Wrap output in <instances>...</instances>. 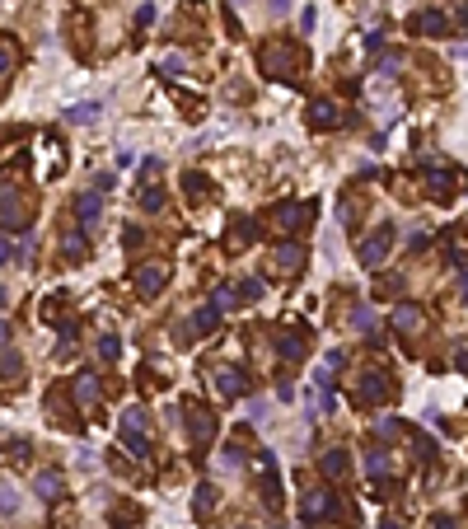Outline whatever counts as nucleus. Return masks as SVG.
<instances>
[{"instance_id": "nucleus-42", "label": "nucleus", "mask_w": 468, "mask_h": 529, "mask_svg": "<svg viewBox=\"0 0 468 529\" xmlns=\"http://www.w3.org/2000/svg\"><path fill=\"white\" fill-rule=\"evenodd\" d=\"M464 291H468V272H464Z\"/></svg>"}, {"instance_id": "nucleus-14", "label": "nucleus", "mask_w": 468, "mask_h": 529, "mask_svg": "<svg viewBox=\"0 0 468 529\" xmlns=\"http://www.w3.org/2000/svg\"><path fill=\"white\" fill-rule=\"evenodd\" d=\"M277 351H281L286 361H305V351H309V346H305L300 333H286V338H277Z\"/></svg>"}, {"instance_id": "nucleus-9", "label": "nucleus", "mask_w": 468, "mask_h": 529, "mask_svg": "<svg viewBox=\"0 0 468 529\" xmlns=\"http://www.w3.org/2000/svg\"><path fill=\"white\" fill-rule=\"evenodd\" d=\"M309 122H314V127H338L342 117H338V108L328 104V99H314V104H309Z\"/></svg>"}, {"instance_id": "nucleus-39", "label": "nucleus", "mask_w": 468, "mask_h": 529, "mask_svg": "<svg viewBox=\"0 0 468 529\" xmlns=\"http://www.w3.org/2000/svg\"><path fill=\"white\" fill-rule=\"evenodd\" d=\"M454 366H459V371H468V351H459V356H454Z\"/></svg>"}, {"instance_id": "nucleus-13", "label": "nucleus", "mask_w": 468, "mask_h": 529, "mask_svg": "<svg viewBox=\"0 0 468 529\" xmlns=\"http://www.w3.org/2000/svg\"><path fill=\"white\" fill-rule=\"evenodd\" d=\"M61 253H66L71 263H80V258H84V225L66 230V239H61Z\"/></svg>"}, {"instance_id": "nucleus-22", "label": "nucleus", "mask_w": 468, "mask_h": 529, "mask_svg": "<svg viewBox=\"0 0 468 529\" xmlns=\"http://www.w3.org/2000/svg\"><path fill=\"white\" fill-rule=\"evenodd\" d=\"M365 469H370V473H375V478H384V473H389V454H384V450H379V445H375V450L365 454Z\"/></svg>"}, {"instance_id": "nucleus-15", "label": "nucleus", "mask_w": 468, "mask_h": 529, "mask_svg": "<svg viewBox=\"0 0 468 529\" xmlns=\"http://www.w3.org/2000/svg\"><path fill=\"white\" fill-rule=\"evenodd\" d=\"M314 215V207H281V230H305V220Z\"/></svg>"}, {"instance_id": "nucleus-28", "label": "nucleus", "mask_w": 468, "mask_h": 529, "mask_svg": "<svg viewBox=\"0 0 468 529\" xmlns=\"http://www.w3.org/2000/svg\"><path fill=\"white\" fill-rule=\"evenodd\" d=\"M141 207H145V211H159V207H164V192H159V187H145V192H141Z\"/></svg>"}, {"instance_id": "nucleus-30", "label": "nucleus", "mask_w": 468, "mask_h": 529, "mask_svg": "<svg viewBox=\"0 0 468 529\" xmlns=\"http://www.w3.org/2000/svg\"><path fill=\"white\" fill-rule=\"evenodd\" d=\"M117 351H122L117 338H104V342H99V356H104V361H117Z\"/></svg>"}, {"instance_id": "nucleus-19", "label": "nucleus", "mask_w": 468, "mask_h": 529, "mask_svg": "<svg viewBox=\"0 0 468 529\" xmlns=\"http://www.w3.org/2000/svg\"><path fill=\"white\" fill-rule=\"evenodd\" d=\"M417 323H421V309H417V305H398V309H393V328L408 333V328H417Z\"/></svg>"}, {"instance_id": "nucleus-35", "label": "nucleus", "mask_w": 468, "mask_h": 529, "mask_svg": "<svg viewBox=\"0 0 468 529\" xmlns=\"http://www.w3.org/2000/svg\"><path fill=\"white\" fill-rule=\"evenodd\" d=\"M0 75H10V47H0Z\"/></svg>"}, {"instance_id": "nucleus-40", "label": "nucleus", "mask_w": 468, "mask_h": 529, "mask_svg": "<svg viewBox=\"0 0 468 529\" xmlns=\"http://www.w3.org/2000/svg\"><path fill=\"white\" fill-rule=\"evenodd\" d=\"M436 529H454V520H449V515H441V520H436Z\"/></svg>"}, {"instance_id": "nucleus-20", "label": "nucleus", "mask_w": 468, "mask_h": 529, "mask_svg": "<svg viewBox=\"0 0 468 529\" xmlns=\"http://www.w3.org/2000/svg\"><path fill=\"white\" fill-rule=\"evenodd\" d=\"M215 323H220V309L207 305V309H197V314H192V333H211Z\"/></svg>"}, {"instance_id": "nucleus-1", "label": "nucleus", "mask_w": 468, "mask_h": 529, "mask_svg": "<svg viewBox=\"0 0 468 529\" xmlns=\"http://www.w3.org/2000/svg\"><path fill=\"white\" fill-rule=\"evenodd\" d=\"M262 71L272 80H300V47H290V43H267L262 47Z\"/></svg>"}, {"instance_id": "nucleus-18", "label": "nucleus", "mask_w": 468, "mask_h": 529, "mask_svg": "<svg viewBox=\"0 0 468 529\" xmlns=\"http://www.w3.org/2000/svg\"><path fill=\"white\" fill-rule=\"evenodd\" d=\"M347 464H351V459H347V450H328V454H323V464H318V469H323L328 478H342V473H347Z\"/></svg>"}, {"instance_id": "nucleus-21", "label": "nucleus", "mask_w": 468, "mask_h": 529, "mask_svg": "<svg viewBox=\"0 0 468 529\" xmlns=\"http://www.w3.org/2000/svg\"><path fill=\"white\" fill-rule=\"evenodd\" d=\"M38 497H43V502H56V497H61V478L43 473V478H38Z\"/></svg>"}, {"instance_id": "nucleus-23", "label": "nucleus", "mask_w": 468, "mask_h": 529, "mask_svg": "<svg viewBox=\"0 0 468 529\" xmlns=\"http://www.w3.org/2000/svg\"><path fill=\"white\" fill-rule=\"evenodd\" d=\"M211 506H215V487H211V482H202V487H197V502H192V510H197V515H207Z\"/></svg>"}, {"instance_id": "nucleus-29", "label": "nucleus", "mask_w": 468, "mask_h": 529, "mask_svg": "<svg viewBox=\"0 0 468 529\" xmlns=\"http://www.w3.org/2000/svg\"><path fill=\"white\" fill-rule=\"evenodd\" d=\"M66 117H71V122H89V117H99V104H80V108H71Z\"/></svg>"}, {"instance_id": "nucleus-6", "label": "nucleus", "mask_w": 468, "mask_h": 529, "mask_svg": "<svg viewBox=\"0 0 468 529\" xmlns=\"http://www.w3.org/2000/svg\"><path fill=\"white\" fill-rule=\"evenodd\" d=\"M379 398H389V379H384L379 371H365L361 389H356V403H379Z\"/></svg>"}, {"instance_id": "nucleus-41", "label": "nucleus", "mask_w": 468, "mask_h": 529, "mask_svg": "<svg viewBox=\"0 0 468 529\" xmlns=\"http://www.w3.org/2000/svg\"><path fill=\"white\" fill-rule=\"evenodd\" d=\"M384 529H403V525H398V520H384Z\"/></svg>"}, {"instance_id": "nucleus-25", "label": "nucleus", "mask_w": 468, "mask_h": 529, "mask_svg": "<svg viewBox=\"0 0 468 529\" xmlns=\"http://www.w3.org/2000/svg\"><path fill=\"white\" fill-rule=\"evenodd\" d=\"M351 323H356L361 333H375V309H370V305H361V309L351 314Z\"/></svg>"}, {"instance_id": "nucleus-37", "label": "nucleus", "mask_w": 468, "mask_h": 529, "mask_svg": "<svg viewBox=\"0 0 468 529\" xmlns=\"http://www.w3.org/2000/svg\"><path fill=\"white\" fill-rule=\"evenodd\" d=\"M0 510H14V497H10V492H0Z\"/></svg>"}, {"instance_id": "nucleus-27", "label": "nucleus", "mask_w": 468, "mask_h": 529, "mask_svg": "<svg viewBox=\"0 0 468 529\" xmlns=\"http://www.w3.org/2000/svg\"><path fill=\"white\" fill-rule=\"evenodd\" d=\"M234 286H215V295H211V300H215V309H230V305H239V300H234Z\"/></svg>"}, {"instance_id": "nucleus-10", "label": "nucleus", "mask_w": 468, "mask_h": 529, "mask_svg": "<svg viewBox=\"0 0 468 529\" xmlns=\"http://www.w3.org/2000/svg\"><path fill=\"white\" fill-rule=\"evenodd\" d=\"M412 28H417V33H449L445 14H436V10H421V14H412Z\"/></svg>"}, {"instance_id": "nucleus-34", "label": "nucleus", "mask_w": 468, "mask_h": 529, "mask_svg": "<svg viewBox=\"0 0 468 529\" xmlns=\"http://www.w3.org/2000/svg\"><path fill=\"white\" fill-rule=\"evenodd\" d=\"M10 258H14V244H10V239H0V263H10Z\"/></svg>"}, {"instance_id": "nucleus-11", "label": "nucleus", "mask_w": 468, "mask_h": 529, "mask_svg": "<svg viewBox=\"0 0 468 529\" xmlns=\"http://www.w3.org/2000/svg\"><path fill=\"white\" fill-rule=\"evenodd\" d=\"M300 263H305V244H277V267L295 272Z\"/></svg>"}, {"instance_id": "nucleus-8", "label": "nucleus", "mask_w": 468, "mask_h": 529, "mask_svg": "<svg viewBox=\"0 0 468 529\" xmlns=\"http://www.w3.org/2000/svg\"><path fill=\"white\" fill-rule=\"evenodd\" d=\"M99 211H104V207H99V197H94V192H80V197H75V215H80V225H84V230H94Z\"/></svg>"}, {"instance_id": "nucleus-38", "label": "nucleus", "mask_w": 468, "mask_h": 529, "mask_svg": "<svg viewBox=\"0 0 468 529\" xmlns=\"http://www.w3.org/2000/svg\"><path fill=\"white\" fill-rule=\"evenodd\" d=\"M272 10H277V14H286V10H290V0H272Z\"/></svg>"}, {"instance_id": "nucleus-26", "label": "nucleus", "mask_w": 468, "mask_h": 529, "mask_svg": "<svg viewBox=\"0 0 468 529\" xmlns=\"http://www.w3.org/2000/svg\"><path fill=\"white\" fill-rule=\"evenodd\" d=\"M234 291H239V300L248 305V300H258V295H262V281H253V277H248V281H239Z\"/></svg>"}, {"instance_id": "nucleus-12", "label": "nucleus", "mask_w": 468, "mask_h": 529, "mask_svg": "<svg viewBox=\"0 0 468 529\" xmlns=\"http://www.w3.org/2000/svg\"><path fill=\"white\" fill-rule=\"evenodd\" d=\"M211 436H215V417L202 412V408H192V440L202 445V440H211Z\"/></svg>"}, {"instance_id": "nucleus-7", "label": "nucleus", "mask_w": 468, "mask_h": 529, "mask_svg": "<svg viewBox=\"0 0 468 529\" xmlns=\"http://www.w3.org/2000/svg\"><path fill=\"white\" fill-rule=\"evenodd\" d=\"M24 220H19V202H14V192L10 183H0V230H19Z\"/></svg>"}, {"instance_id": "nucleus-3", "label": "nucleus", "mask_w": 468, "mask_h": 529, "mask_svg": "<svg viewBox=\"0 0 468 529\" xmlns=\"http://www.w3.org/2000/svg\"><path fill=\"white\" fill-rule=\"evenodd\" d=\"M338 515V497L328 492V487H314L309 497H305V525H314V520H333Z\"/></svg>"}, {"instance_id": "nucleus-2", "label": "nucleus", "mask_w": 468, "mask_h": 529, "mask_svg": "<svg viewBox=\"0 0 468 529\" xmlns=\"http://www.w3.org/2000/svg\"><path fill=\"white\" fill-rule=\"evenodd\" d=\"M389 244H393V225H384L379 235H370L361 248H356V263H361V267H379V263H384V253H389Z\"/></svg>"}, {"instance_id": "nucleus-17", "label": "nucleus", "mask_w": 468, "mask_h": 529, "mask_svg": "<svg viewBox=\"0 0 468 529\" xmlns=\"http://www.w3.org/2000/svg\"><path fill=\"white\" fill-rule=\"evenodd\" d=\"M94 398H99V379H94V375H80V379H75V403H80V408H89Z\"/></svg>"}, {"instance_id": "nucleus-32", "label": "nucleus", "mask_w": 468, "mask_h": 529, "mask_svg": "<svg viewBox=\"0 0 468 529\" xmlns=\"http://www.w3.org/2000/svg\"><path fill=\"white\" fill-rule=\"evenodd\" d=\"M398 66H403V56H384V61H379V71H384V75H398Z\"/></svg>"}, {"instance_id": "nucleus-4", "label": "nucleus", "mask_w": 468, "mask_h": 529, "mask_svg": "<svg viewBox=\"0 0 468 529\" xmlns=\"http://www.w3.org/2000/svg\"><path fill=\"white\" fill-rule=\"evenodd\" d=\"M164 277H169V272H164L159 263H141V267H136V291L150 300V295L164 291Z\"/></svg>"}, {"instance_id": "nucleus-33", "label": "nucleus", "mask_w": 468, "mask_h": 529, "mask_svg": "<svg viewBox=\"0 0 468 529\" xmlns=\"http://www.w3.org/2000/svg\"><path fill=\"white\" fill-rule=\"evenodd\" d=\"M262 417H267V403L253 398V403H248V422H262Z\"/></svg>"}, {"instance_id": "nucleus-36", "label": "nucleus", "mask_w": 468, "mask_h": 529, "mask_svg": "<svg viewBox=\"0 0 468 529\" xmlns=\"http://www.w3.org/2000/svg\"><path fill=\"white\" fill-rule=\"evenodd\" d=\"M0 346H10V323L0 318Z\"/></svg>"}, {"instance_id": "nucleus-31", "label": "nucleus", "mask_w": 468, "mask_h": 529, "mask_svg": "<svg viewBox=\"0 0 468 529\" xmlns=\"http://www.w3.org/2000/svg\"><path fill=\"white\" fill-rule=\"evenodd\" d=\"M0 371H5V379H19V356H14V351H5V361H0Z\"/></svg>"}, {"instance_id": "nucleus-24", "label": "nucleus", "mask_w": 468, "mask_h": 529, "mask_svg": "<svg viewBox=\"0 0 468 529\" xmlns=\"http://www.w3.org/2000/svg\"><path fill=\"white\" fill-rule=\"evenodd\" d=\"M122 431H145V412H141V408H127V412H122Z\"/></svg>"}, {"instance_id": "nucleus-5", "label": "nucleus", "mask_w": 468, "mask_h": 529, "mask_svg": "<svg viewBox=\"0 0 468 529\" xmlns=\"http://www.w3.org/2000/svg\"><path fill=\"white\" fill-rule=\"evenodd\" d=\"M215 384H220V394H225V398L248 394V375L239 371V366H220V371H215Z\"/></svg>"}, {"instance_id": "nucleus-16", "label": "nucleus", "mask_w": 468, "mask_h": 529, "mask_svg": "<svg viewBox=\"0 0 468 529\" xmlns=\"http://www.w3.org/2000/svg\"><path fill=\"white\" fill-rule=\"evenodd\" d=\"M253 239H258V225H253V220H234V230H230V239H225V244H230V248H239V244H253Z\"/></svg>"}]
</instances>
